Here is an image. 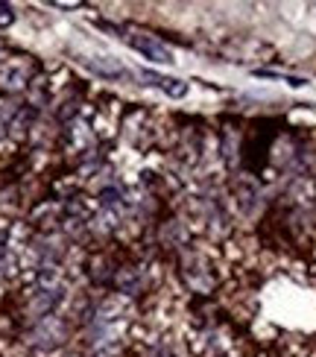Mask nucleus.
<instances>
[{
	"label": "nucleus",
	"mask_w": 316,
	"mask_h": 357,
	"mask_svg": "<svg viewBox=\"0 0 316 357\" xmlns=\"http://www.w3.org/2000/svg\"><path fill=\"white\" fill-rule=\"evenodd\" d=\"M129 44L138 53H144L146 59H153V62H173V53L164 47L161 41H156V38H144V36H132L129 38Z\"/></svg>",
	"instance_id": "obj_1"
},
{
	"label": "nucleus",
	"mask_w": 316,
	"mask_h": 357,
	"mask_svg": "<svg viewBox=\"0 0 316 357\" xmlns=\"http://www.w3.org/2000/svg\"><path fill=\"white\" fill-rule=\"evenodd\" d=\"M144 79H149V85H158L161 91H167L170 97H185L188 94V85L182 79L161 77V73H153V70H144Z\"/></svg>",
	"instance_id": "obj_2"
}]
</instances>
